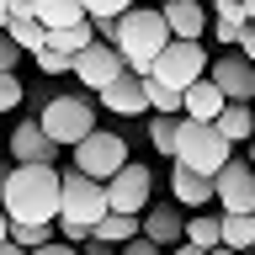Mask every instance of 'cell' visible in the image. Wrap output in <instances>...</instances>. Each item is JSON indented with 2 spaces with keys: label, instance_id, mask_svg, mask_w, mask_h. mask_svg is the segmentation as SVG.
<instances>
[{
  "label": "cell",
  "instance_id": "obj_46",
  "mask_svg": "<svg viewBox=\"0 0 255 255\" xmlns=\"http://www.w3.org/2000/svg\"><path fill=\"white\" fill-rule=\"evenodd\" d=\"M250 255H255V250H250Z\"/></svg>",
  "mask_w": 255,
  "mask_h": 255
},
{
  "label": "cell",
  "instance_id": "obj_31",
  "mask_svg": "<svg viewBox=\"0 0 255 255\" xmlns=\"http://www.w3.org/2000/svg\"><path fill=\"white\" fill-rule=\"evenodd\" d=\"M85 5V16H123L128 11V0H80Z\"/></svg>",
  "mask_w": 255,
  "mask_h": 255
},
{
  "label": "cell",
  "instance_id": "obj_27",
  "mask_svg": "<svg viewBox=\"0 0 255 255\" xmlns=\"http://www.w3.org/2000/svg\"><path fill=\"white\" fill-rule=\"evenodd\" d=\"M175 128H181V117H165V112L149 117V143H154L159 154H170V159H175Z\"/></svg>",
  "mask_w": 255,
  "mask_h": 255
},
{
  "label": "cell",
  "instance_id": "obj_35",
  "mask_svg": "<svg viewBox=\"0 0 255 255\" xmlns=\"http://www.w3.org/2000/svg\"><path fill=\"white\" fill-rule=\"evenodd\" d=\"M213 43H229V48H234L239 43V27H234V21H213Z\"/></svg>",
  "mask_w": 255,
  "mask_h": 255
},
{
  "label": "cell",
  "instance_id": "obj_18",
  "mask_svg": "<svg viewBox=\"0 0 255 255\" xmlns=\"http://www.w3.org/2000/svg\"><path fill=\"white\" fill-rule=\"evenodd\" d=\"M170 197H175V207H207V202H218V197H213V175H197V170H186V165L170 170Z\"/></svg>",
  "mask_w": 255,
  "mask_h": 255
},
{
  "label": "cell",
  "instance_id": "obj_33",
  "mask_svg": "<svg viewBox=\"0 0 255 255\" xmlns=\"http://www.w3.org/2000/svg\"><path fill=\"white\" fill-rule=\"evenodd\" d=\"M117 255H165V250H159V245H154V239H128V245H117Z\"/></svg>",
  "mask_w": 255,
  "mask_h": 255
},
{
  "label": "cell",
  "instance_id": "obj_28",
  "mask_svg": "<svg viewBox=\"0 0 255 255\" xmlns=\"http://www.w3.org/2000/svg\"><path fill=\"white\" fill-rule=\"evenodd\" d=\"M21 101H27V85L16 80V69H0V117H5V112H16Z\"/></svg>",
  "mask_w": 255,
  "mask_h": 255
},
{
  "label": "cell",
  "instance_id": "obj_6",
  "mask_svg": "<svg viewBox=\"0 0 255 255\" xmlns=\"http://www.w3.org/2000/svg\"><path fill=\"white\" fill-rule=\"evenodd\" d=\"M128 165V143L112 133V128H96L75 143V170H85L91 181H112V175Z\"/></svg>",
  "mask_w": 255,
  "mask_h": 255
},
{
  "label": "cell",
  "instance_id": "obj_24",
  "mask_svg": "<svg viewBox=\"0 0 255 255\" xmlns=\"http://www.w3.org/2000/svg\"><path fill=\"white\" fill-rule=\"evenodd\" d=\"M223 245L229 250H255V213H223Z\"/></svg>",
  "mask_w": 255,
  "mask_h": 255
},
{
  "label": "cell",
  "instance_id": "obj_34",
  "mask_svg": "<svg viewBox=\"0 0 255 255\" xmlns=\"http://www.w3.org/2000/svg\"><path fill=\"white\" fill-rule=\"evenodd\" d=\"M234 48H239V53H245V59L255 64V21H245V27H239V43H234Z\"/></svg>",
  "mask_w": 255,
  "mask_h": 255
},
{
  "label": "cell",
  "instance_id": "obj_26",
  "mask_svg": "<svg viewBox=\"0 0 255 255\" xmlns=\"http://www.w3.org/2000/svg\"><path fill=\"white\" fill-rule=\"evenodd\" d=\"M11 245H21V250H43V245H53V223H11Z\"/></svg>",
  "mask_w": 255,
  "mask_h": 255
},
{
  "label": "cell",
  "instance_id": "obj_38",
  "mask_svg": "<svg viewBox=\"0 0 255 255\" xmlns=\"http://www.w3.org/2000/svg\"><path fill=\"white\" fill-rule=\"evenodd\" d=\"M5 181H11V165L0 159V202H5Z\"/></svg>",
  "mask_w": 255,
  "mask_h": 255
},
{
  "label": "cell",
  "instance_id": "obj_32",
  "mask_svg": "<svg viewBox=\"0 0 255 255\" xmlns=\"http://www.w3.org/2000/svg\"><path fill=\"white\" fill-rule=\"evenodd\" d=\"M16 64H21V48L11 43V32L0 27V69H16Z\"/></svg>",
  "mask_w": 255,
  "mask_h": 255
},
{
  "label": "cell",
  "instance_id": "obj_5",
  "mask_svg": "<svg viewBox=\"0 0 255 255\" xmlns=\"http://www.w3.org/2000/svg\"><path fill=\"white\" fill-rule=\"evenodd\" d=\"M37 123H43V133L59 143V149H75L85 133H96V107L85 96H75V91H53L43 101V117H37Z\"/></svg>",
  "mask_w": 255,
  "mask_h": 255
},
{
  "label": "cell",
  "instance_id": "obj_44",
  "mask_svg": "<svg viewBox=\"0 0 255 255\" xmlns=\"http://www.w3.org/2000/svg\"><path fill=\"white\" fill-rule=\"evenodd\" d=\"M245 159H250V170H255V143H250V154H245Z\"/></svg>",
  "mask_w": 255,
  "mask_h": 255
},
{
  "label": "cell",
  "instance_id": "obj_12",
  "mask_svg": "<svg viewBox=\"0 0 255 255\" xmlns=\"http://www.w3.org/2000/svg\"><path fill=\"white\" fill-rule=\"evenodd\" d=\"M59 159V143L43 133V123L32 117V123L11 128V165H53Z\"/></svg>",
  "mask_w": 255,
  "mask_h": 255
},
{
  "label": "cell",
  "instance_id": "obj_36",
  "mask_svg": "<svg viewBox=\"0 0 255 255\" xmlns=\"http://www.w3.org/2000/svg\"><path fill=\"white\" fill-rule=\"evenodd\" d=\"M32 255H80L75 245H64V239H53V245H43V250H32Z\"/></svg>",
  "mask_w": 255,
  "mask_h": 255
},
{
  "label": "cell",
  "instance_id": "obj_42",
  "mask_svg": "<svg viewBox=\"0 0 255 255\" xmlns=\"http://www.w3.org/2000/svg\"><path fill=\"white\" fill-rule=\"evenodd\" d=\"M239 5H245V21H255V0H239Z\"/></svg>",
  "mask_w": 255,
  "mask_h": 255
},
{
  "label": "cell",
  "instance_id": "obj_1",
  "mask_svg": "<svg viewBox=\"0 0 255 255\" xmlns=\"http://www.w3.org/2000/svg\"><path fill=\"white\" fill-rule=\"evenodd\" d=\"M0 207L11 223H59V170L53 165H11Z\"/></svg>",
  "mask_w": 255,
  "mask_h": 255
},
{
  "label": "cell",
  "instance_id": "obj_43",
  "mask_svg": "<svg viewBox=\"0 0 255 255\" xmlns=\"http://www.w3.org/2000/svg\"><path fill=\"white\" fill-rule=\"evenodd\" d=\"M207 255H245V250H229V245H218V250H207Z\"/></svg>",
  "mask_w": 255,
  "mask_h": 255
},
{
  "label": "cell",
  "instance_id": "obj_8",
  "mask_svg": "<svg viewBox=\"0 0 255 255\" xmlns=\"http://www.w3.org/2000/svg\"><path fill=\"white\" fill-rule=\"evenodd\" d=\"M149 197H154V170L138 165V159H128L123 170L107 181V207L112 213H143Z\"/></svg>",
  "mask_w": 255,
  "mask_h": 255
},
{
  "label": "cell",
  "instance_id": "obj_37",
  "mask_svg": "<svg viewBox=\"0 0 255 255\" xmlns=\"http://www.w3.org/2000/svg\"><path fill=\"white\" fill-rule=\"evenodd\" d=\"M165 255H207V250H197V245H186V239H181V245H175V250H165Z\"/></svg>",
  "mask_w": 255,
  "mask_h": 255
},
{
  "label": "cell",
  "instance_id": "obj_11",
  "mask_svg": "<svg viewBox=\"0 0 255 255\" xmlns=\"http://www.w3.org/2000/svg\"><path fill=\"white\" fill-rule=\"evenodd\" d=\"M123 69H128V64H123V53H117L112 43H91L85 53H75V64H69V75H75L85 91H107Z\"/></svg>",
  "mask_w": 255,
  "mask_h": 255
},
{
  "label": "cell",
  "instance_id": "obj_41",
  "mask_svg": "<svg viewBox=\"0 0 255 255\" xmlns=\"http://www.w3.org/2000/svg\"><path fill=\"white\" fill-rule=\"evenodd\" d=\"M5 21H11V0H0V27H5Z\"/></svg>",
  "mask_w": 255,
  "mask_h": 255
},
{
  "label": "cell",
  "instance_id": "obj_23",
  "mask_svg": "<svg viewBox=\"0 0 255 255\" xmlns=\"http://www.w3.org/2000/svg\"><path fill=\"white\" fill-rule=\"evenodd\" d=\"M91 234L101 239V245H112V250H117V245H128V239H138V213H107Z\"/></svg>",
  "mask_w": 255,
  "mask_h": 255
},
{
  "label": "cell",
  "instance_id": "obj_16",
  "mask_svg": "<svg viewBox=\"0 0 255 255\" xmlns=\"http://www.w3.org/2000/svg\"><path fill=\"white\" fill-rule=\"evenodd\" d=\"M229 107V101H223V91L218 85H213V80H197V85H186V91H181V117H197V123H218V112Z\"/></svg>",
  "mask_w": 255,
  "mask_h": 255
},
{
  "label": "cell",
  "instance_id": "obj_10",
  "mask_svg": "<svg viewBox=\"0 0 255 255\" xmlns=\"http://www.w3.org/2000/svg\"><path fill=\"white\" fill-rule=\"evenodd\" d=\"M213 197H218L223 213H255V170H250V159H229L213 175Z\"/></svg>",
  "mask_w": 255,
  "mask_h": 255
},
{
  "label": "cell",
  "instance_id": "obj_47",
  "mask_svg": "<svg viewBox=\"0 0 255 255\" xmlns=\"http://www.w3.org/2000/svg\"><path fill=\"white\" fill-rule=\"evenodd\" d=\"M250 143H255V138H250Z\"/></svg>",
  "mask_w": 255,
  "mask_h": 255
},
{
  "label": "cell",
  "instance_id": "obj_22",
  "mask_svg": "<svg viewBox=\"0 0 255 255\" xmlns=\"http://www.w3.org/2000/svg\"><path fill=\"white\" fill-rule=\"evenodd\" d=\"M91 43H96L91 16H85V21H75V27H59V32H48V37H43V48H53V53H69V59H75V53H85Z\"/></svg>",
  "mask_w": 255,
  "mask_h": 255
},
{
  "label": "cell",
  "instance_id": "obj_13",
  "mask_svg": "<svg viewBox=\"0 0 255 255\" xmlns=\"http://www.w3.org/2000/svg\"><path fill=\"white\" fill-rule=\"evenodd\" d=\"M138 234H143V239H154L159 250H175V245L186 239V213H175L170 202L143 207V213H138Z\"/></svg>",
  "mask_w": 255,
  "mask_h": 255
},
{
  "label": "cell",
  "instance_id": "obj_2",
  "mask_svg": "<svg viewBox=\"0 0 255 255\" xmlns=\"http://www.w3.org/2000/svg\"><path fill=\"white\" fill-rule=\"evenodd\" d=\"M165 43H170V27H165L159 5H128V11L117 16V37H112V48L123 53V64L133 69V75H149L154 59L165 53Z\"/></svg>",
  "mask_w": 255,
  "mask_h": 255
},
{
  "label": "cell",
  "instance_id": "obj_4",
  "mask_svg": "<svg viewBox=\"0 0 255 255\" xmlns=\"http://www.w3.org/2000/svg\"><path fill=\"white\" fill-rule=\"evenodd\" d=\"M229 159H234V143L218 133V123L181 117V128H175V165H186L197 175H218Z\"/></svg>",
  "mask_w": 255,
  "mask_h": 255
},
{
  "label": "cell",
  "instance_id": "obj_21",
  "mask_svg": "<svg viewBox=\"0 0 255 255\" xmlns=\"http://www.w3.org/2000/svg\"><path fill=\"white\" fill-rule=\"evenodd\" d=\"M186 245L218 250L223 245V213H186Z\"/></svg>",
  "mask_w": 255,
  "mask_h": 255
},
{
  "label": "cell",
  "instance_id": "obj_40",
  "mask_svg": "<svg viewBox=\"0 0 255 255\" xmlns=\"http://www.w3.org/2000/svg\"><path fill=\"white\" fill-rule=\"evenodd\" d=\"M0 255H27V250H21V245H11V239H5V245H0Z\"/></svg>",
  "mask_w": 255,
  "mask_h": 255
},
{
  "label": "cell",
  "instance_id": "obj_14",
  "mask_svg": "<svg viewBox=\"0 0 255 255\" xmlns=\"http://www.w3.org/2000/svg\"><path fill=\"white\" fill-rule=\"evenodd\" d=\"M101 96V107L117 112V117H138V112H149V91H143V75H133V69H123V75L112 80Z\"/></svg>",
  "mask_w": 255,
  "mask_h": 255
},
{
  "label": "cell",
  "instance_id": "obj_39",
  "mask_svg": "<svg viewBox=\"0 0 255 255\" xmlns=\"http://www.w3.org/2000/svg\"><path fill=\"white\" fill-rule=\"evenodd\" d=\"M11 239V218H5V207H0V245Z\"/></svg>",
  "mask_w": 255,
  "mask_h": 255
},
{
  "label": "cell",
  "instance_id": "obj_3",
  "mask_svg": "<svg viewBox=\"0 0 255 255\" xmlns=\"http://www.w3.org/2000/svg\"><path fill=\"white\" fill-rule=\"evenodd\" d=\"M107 213H112L107 207V181H91L85 170H64L59 175V229H64V245H80Z\"/></svg>",
  "mask_w": 255,
  "mask_h": 255
},
{
  "label": "cell",
  "instance_id": "obj_20",
  "mask_svg": "<svg viewBox=\"0 0 255 255\" xmlns=\"http://www.w3.org/2000/svg\"><path fill=\"white\" fill-rule=\"evenodd\" d=\"M218 133H223L229 143H250V138H255V107L229 101V107L218 112Z\"/></svg>",
  "mask_w": 255,
  "mask_h": 255
},
{
  "label": "cell",
  "instance_id": "obj_19",
  "mask_svg": "<svg viewBox=\"0 0 255 255\" xmlns=\"http://www.w3.org/2000/svg\"><path fill=\"white\" fill-rule=\"evenodd\" d=\"M32 16L43 21V32H59V27L85 21V5L80 0H32Z\"/></svg>",
  "mask_w": 255,
  "mask_h": 255
},
{
  "label": "cell",
  "instance_id": "obj_9",
  "mask_svg": "<svg viewBox=\"0 0 255 255\" xmlns=\"http://www.w3.org/2000/svg\"><path fill=\"white\" fill-rule=\"evenodd\" d=\"M207 80L223 91V101H245V107H255V64L245 59L239 48L207 64Z\"/></svg>",
  "mask_w": 255,
  "mask_h": 255
},
{
  "label": "cell",
  "instance_id": "obj_25",
  "mask_svg": "<svg viewBox=\"0 0 255 255\" xmlns=\"http://www.w3.org/2000/svg\"><path fill=\"white\" fill-rule=\"evenodd\" d=\"M143 91H149V112H165V117H181V91L165 85V80L143 75Z\"/></svg>",
  "mask_w": 255,
  "mask_h": 255
},
{
  "label": "cell",
  "instance_id": "obj_45",
  "mask_svg": "<svg viewBox=\"0 0 255 255\" xmlns=\"http://www.w3.org/2000/svg\"><path fill=\"white\" fill-rule=\"evenodd\" d=\"M154 5H165V0H154Z\"/></svg>",
  "mask_w": 255,
  "mask_h": 255
},
{
  "label": "cell",
  "instance_id": "obj_7",
  "mask_svg": "<svg viewBox=\"0 0 255 255\" xmlns=\"http://www.w3.org/2000/svg\"><path fill=\"white\" fill-rule=\"evenodd\" d=\"M207 48L202 43H186V37H170L165 43V53L154 59V69L149 75L154 80H165V85H175V91H186V85H197V80L207 75Z\"/></svg>",
  "mask_w": 255,
  "mask_h": 255
},
{
  "label": "cell",
  "instance_id": "obj_29",
  "mask_svg": "<svg viewBox=\"0 0 255 255\" xmlns=\"http://www.w3.org/2000/svg\"><path fill=\"white\" fill-rule=\"evenodd\" d=\"M32 59H37V69H43L48 80H59V75H69V53H53V48H43V53H32Z\"/></svg>",
  "mask_w": 255,
  "mask_h": 255
},
{
  "label": "cell",
  "instance_id": "obj_15",
  "mask_svg": "<svg viewBox=\"0 0 255 255\" xmlns=\"http://www.w3.org/2000/svg\"><path fill=\"white\" fill-rule=\"evenodd\" d=\"M159 16H165L170 37L202 43V32H207V5H202V0H165V5H159Z\"/></svg>",
  "mask_w": 255,
  "mask_h": 255
},
{
  "label": "cell",
  "instance_id": "obj_30",
  "mask_svg": "<svg viewBox=\"0 0 255 255\" xmlns=\"http://www.w3.org/2000/svg\"><path fill=\"white\" fill-rule=\"evenodd\" d=\"M213 21H234V27H245V5H239V0H213Z\"/></svg>",
  "mask_w": 255,
  "mask_h": 255
},
{
  "label": "cell",
  "instance_id": "obj_17",
  "mask_svg": "<svg viewBox=\"0 0 255 255\" xmlns=\"http://www.w3.org/2000/svg\"><path fill=\"white\" fill-rule=\"evenodd\" d=\"M5 32H11V43L21 48V53H43V21L32 16V0H11V21H5Z\"/></svg>",
  "mask_w": 255,
  "mask_h": 255
}]
</instances>
